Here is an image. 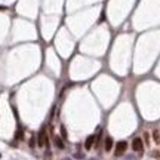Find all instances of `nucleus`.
I'll use <instances>...</instances> for the list:
<instances>
[{
  "mask_svg": "<svg viewBox=\"0 0 160 160\" xmlns=\"http://www.w3.org/2000/svg\"><path fill=\"white\" fill-rule=\"evenodd\" d=\"M128 148V142L126 141H119L116 144V156H122Z\"/></svg>",
  "mask_w": 160,
  "mask_h": 160,
  "instance_id": "f257e3e1",
  "label": "nucleus"
},
{
  "mask_svg": "<svg viewBox=\"0 0 160 160\" xmlns=\"http://www.w3.org/2000/svg\"><path fill=\"white\" fill-rule=\"evenodd\" d=\"M132 148H133V151L142 153V150H144V144H142V139H141V138H135V139L132 141Z\"/></svg>",
  "mask_w": 160,
  "mask_h": 160,
  "instance_id": "f03ea898",
  "label": "nucleus"
},
{
  "mask_svg": "<svg viewBox=\"0 0 160 160\" xmlns=\"http://www.w3.org/2000/svg\"><path fill=\"white\" fill-rule=\"evenodd\" d=\"M37 144L39 147H43V145H47V137H46V132L45 129H42L39 132V138H37Z\"/></svg>",
  "mask_w": 160,
  "mask_h": 160,
  "instance_id": "7ed1b4c3",
  "label": "nucleus"
},
{
  "mask_svg": "<svg viewBox=\"0 0 160 160\" xmlns=\"http://www.w3.org/2000/svg\"><path fill=\"white\" fill-rule=\"evenodd\" d=\"M93 142H95V137H93V135H91V137H88V138H86L84 148H86V150H91L92 147H93Z\"/></svg>",
  "mask_w": 160,
  "mask_h": 160,
  "instance_id": "20e7f679",
  "label": "nucleus"
},
{
  "mask_svg": "<svg viewBox=\"0 0 160 160\" xmlns=\"http://www.w3.org/2000/svg\"><path fill=\"white\" fill-rule=\"evenodd\" d=\"M104 148H105V151H111V148H113V138H111V137H107V138H105Z\"/></svg>",
  "mask_w": 160,
  "mask_h": 160,
  "instance_id": "39448f33",
  "label": "nucleus"
},
{
  "mask_svg": "<svg viewBox=\"0 0 160 160\" xmlns=\"http://www.w3.org/2000/svg\"><path fill=\"white\" fill-rule=\"evenodd\" d=\"M54 142H55V145L58 147V148L59 150H62L64 148V141H62V138H61V137H54Z\"/></svg>",
  "mask_w": 160,
  "mask_h": 160,
  "instance_id": "423d86ee",
  "label": "nucleus"
},
{
  "mask_svg": "<svg viewBox=\"0 0 160 160\" xmlns=\"http://www.w3.org/2000/svg\"><path fill=\"white\" fill-rule=\"evenodd\" d=\"M61 133H62V139H67V130L64 126H61Z\"/></svg>",
  "mask_w": 160,
  "mask_h": 160,
  "instance_id": "0eeeda50",
  "label": "nucleus"
},
{
  "mask_svg": "<svg viewBox=\"0 0 160 160\" xmlns=\"http://www.w3.org/2000/svg\"><path fill=\"white\" fill-rule=\"evenodd\" d=\"M74 157H76V159H83L84 156H83V153H80V151H77V153L74 154Z\"/></svg>",
  "mask_w": 160,
  "mask_h": 160,
  "instance_id": "6e6552de",
  "label": "nucleus"
},
{
  "mask_svg": "<svg viewBox=\"0 0 160 160\" xmlns=\"http://www.w3.org/2000/svg\"><path fill=\"white\" fill-rule=\"evenodd\" d=\"M34 144H36V141H34V138H31V139H30V147H31V148L34 147Z\"/></svg>",
  "mask_w": 160,
  "mask_h": 160,
  "instance_id": "1a4fd4ad",
  "label": "nucleus"
},
{
  "mask_svg": "<svg viewBox=\"0 0 160 160\" xmlns=\"http://www.w3.org/2000/svg\"><path fill=\"white\" fill-rule=\"evenodd\" d=\"M91 160H98V159H91Z\"/></svg>",
  "mask_w": 160,
  "mask_h": 160,
  "instance_id": "9d476101",
  "label": "nucleus"
},
{
  "mask_svg": "<svg viewBox=\"0 0 160 160\" xmlns=\"http://www.w3.org/2000/svg\"><path fill=\"white\" fill-rule=\"evenodd\" d=\"M62 160H70V159H62Z\"/></svg>",
  "mask_w": 160,
  "mask_h": 160,
  "instance_id": "9b49d317",
  "label": "nucleus"
},
{
  "mask_svg": "<svg viewBox=\"0 0 160 160\" xmlns=\"http://www.w3.org/2000/svg\"><path fill=\"white\" fill-rule=\"evenodd\" d=\"M159 142H160V139H159Z\"/></svg>",
  "mask_w": 160,
  "mask_h": 160,
  "instance_id": "f8f14e48",
  "label": "nucleus"
}]
</instances>
